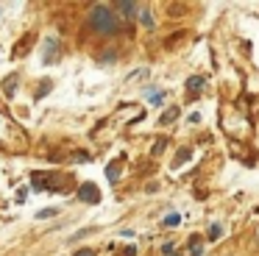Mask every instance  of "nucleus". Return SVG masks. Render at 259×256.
Returning a JSON list of instances; mask_svg holds the SVG:
<instances>
[{"instance_id": "obj_1", "label": "nucleus", "mask_w": 259, "mask_h": 256, "mask_svg": "<svg viewBox=\"0 0 259 256\" xmlns=\"http://www.w3.org/2000/svg\"><path fill=\"white\" fill-rule=\"evenodd\" d=\"M90 25L95 28L98 33H103V36H112V33H117V14H114L112 6H92L90 11Z\"/></svg>"}, {"instance_id": "obj_2", "label": "nucleus", "mask_w": 259, "mask_h": 256, "mask_svg": "<svg viewBox=\"0 0 259 256\" xmlns=\"http://www.w3.org/2000/svg\"><path fill=\"white\" fill-rule=\"evenodd\" d=\"M78 198L84 200V203H98V200H101V192H98L95 184H84L81 192H78Z\"/></svg>"}, {"instance_id": "obj_3", "label": "nucleus", "mask_w": 259, "mask_h": 256, "mask_svg": "<svg viewBox=\"0 0 259 256\" xmlns=\"http://www.w3.org/2000/svg\"><path fill=\"white\" fill-rule=\"evenodd\" d=\"M114 11H120L123 17L134 20V17L140 14V6H137V3H131V0H123V3H114Z\"/></svg>"}, {"instance_id": "obj_4", "label": "nucleus", "mask_w": 259, "mask_h": 256, "mask_svg": "<svg viewBox=\"0 0 259 256\" xmlns=\"http://www.w3.org/2000/svg\"><path fill=\"white\" fill-rule=\"evenodd\" d=\"M137 17H140V22H142V25H145V28H153V17H151V9H145V6H140V14H137Z\"/></svg>"}, {"instance_id": "obj_5", "label": "nucleus", "mask_w": 259, "mask_h": 256, "mask_svg": "<svg viewBox=\"0 0 259 256\" xmlns=\"http://www.w3.org/2000/svg\"><path fill=\"white\" fill-rule=\"evenodd\" d=\"M45 61H56V39H48V45H45Z\"/></svg>"}, {"instance_id": "obj_6", "label": "nucleus", "mask_w": 259, "mask_h": 256, "mask_svg": "<svg viewBox=\"0 0 259 256\" xmlns=\"http://www.w3.org/2000/svg\"><path fill=\"white\" fill-rule=\"evenodd\" d=\"M220 234H223V226H220V223H212V226H209V239H220Z\"/></svg>"}, {"instance_id": "obj_7", "label": "nucleus", "mask_w": 259, "mask_h": 256, "mask_svg": "<svg viewBox=\"0 0 259 256\" xmlns=\"http://www.w3.org/2000/svg\"><path fill=\"white\" fill-rule=\"evenodd\" d=\"M190 253H192V256H203V245H201V239H192V242H190Z\"/></svg>"}, {"instance_id": "obj_8", "label": "nucleus", "mask_w": 259, "mask_h": 256, "mask_svg": "<svg viewBox=\"0 0 259 256\" xmlns=\"http://www.w3.org/2000/svg\"><path fill=\"white\" fill-rule=\"evenodd\" d=\"M176 117H179V109H170V111H164V114H162V120H159V122H162V125H167V122L176 120Z\"/></svg>"}, {"instance_id": "obj_9", "label": "nucleus", "mask_w": 259, "mask_h": 256, "mask_svg": "<svg viewBox=\"0 0 259 256\" xmlns=\"http://www.w3.org/2000/svg\"><path fill=\"white\" fill-rule=\"evenodd\" d=\"M106 176H109V181H117V178H120V167L117 164H109Z\"/></svg>"}, {"instance_id": "obj_10", "label": "nucleus", "mask_w": 259, "mask_h": 256, "mask_svg": "<svg viewBox=\"0 0 259 256\" xmlns=\"http://www.w3.org/2000/svg\"><path fill=\"white\" fill-rule=\"evenodd\" d=\"M203 87V78H190V81H187V89H190V92H192V89H201Z\"/></svg>"}, {"instance_id": "obj_11", "label": "nucleus", "mask_w": 259, "mask_h": 256, "mask_svg": "<svg viewBox=\"0 0 259 256\" xmlns=\"http://www.w3.org/2000/svg\"><path fill=\"white\" fill-rule=\"evenodd\" d=\"M53 215H56V209H42L36 217H39V220H48V217H53Z\"/></svg>"}, {"instance_id": "obj_12", "label": "nucleus", "mask_w": 259, "mask_h": 256, "mask_svg": "<svg viewBox=\"0 0 259 256\" xmlns=\"http://www.w3.org/2000/svg\"><path fill=\"white\" fill-rule=\"evenodd\" d=\"M190 156H192L190 150H181V153L176 156V164H181V161H187V159H190Z\"/></svg>"}, {"instance_id": "obj_13", "label": "nucleus", "mask_w": 259, "mask_h": 256, "mask_svg": "<svg viewBox=\"0 0 259 256\" xmlns=\"http://www.w3.org/2000/svg\"><path fill=\"white\" fill-rule=\"evenodd\" d=\"M148 75V70H140V72H131L128 75V81H137V78H145Z\"/></svg>"}, {"instance_id": "obj_14", "label": "nucleus", "mask_w": 259, "mask_h": 256, "mask_svg": "<svg viewBox=\"0 0 259 256\" xmlns=\"http://www.w3.org/2000/svg\"><path fill=\"white\" fill-rule=\"evenodd\" d=\"M151 103H153V106L162 103V92H153V95H151Z\"/></svg>"}, {"instance_id": "obj_15", "label": "nucleus", "mask_w": 259, "mask_h": 256, "mask_svg": "<svg viewBox=\"0 0 259 256\" xmlns=\"http://www.w3.org/2000/svg\"><path fill=\"white\" fill-rule=\"evenodd\" d=\"M114 59H117L114 53H103V56H101V61H103V64H109V61H114Z\"/></svg>"}, {"instance_id": "obj_16", "label": "nucleus", "mask_w": 259, "mask_h": 256, "mask_svg": "<svg viewBox=\"0 0 259 256\" xmlns=\"http://www.w3.org/2000/svg\"><path fill=\"white\" fill-rule=\"evenodd\" d=\"M75 256H95V253H92L90 248H84V250H78V253H75Z\"/></svg>"}]
</instances>
